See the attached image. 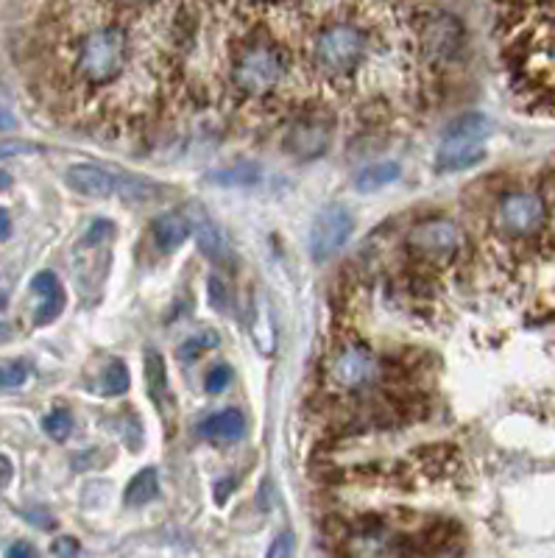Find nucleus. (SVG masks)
I'll return each instance as SVG.
<instances>
[{
	"label": "nucleus",
	"mask_w": 555,
	"mask_h": 558,
	"mask_svg": "<svg viewBox=\"0 0 555 558\" xmlns=\"http://www.w3.org/2000/svg\"><path fill=\"white\" fill-rule=\"evenodd\" d=\"M494 132V123L486 114L469 112L455 118L447 129H444V140H469V143H486L488 134Z\"/></svg>",
	"instance_id": "nucleus-18"
},
{
	"label": "nucleus",
	"mask_w": 555,
	"mask_h": 558,
	"mask_svg": "<svg viewBox=\"0 0 555 558\" xmlns=\"http://www.w3.org/2000/svg\"><path fill=\"white\" fill-rule=\"evenodd\" d=\"M399 177H402L399 162L385 159V162H372V166L363 168V171L358 173V179H354V187H358L360 193H374L379 191V187H385V184L397 182Z\"/></svg>",
	"instance_id": "nucleus-19"
},
{
	"label": "nucleus",
	"mask_w": 555,
	"mask_h": 558,
	"mask_svg": "<svg viewBox=\"0 0 555 558\" xmlns=\"http://www.w3.org/2000/svg\"><path fill=\"white\" fill-rule=\"evenodd\" d=\"M209 293H213V296H209L213 307H218L221 313L232 311V302H229V291L227 293L221 291V282H218V279H209Z\"/></svg>",
	"instance_id": "nucleus-31"
},
{
	"label": "nucleus",
	"mask_w": 555,
	"mask_h": 558,
	"mask_svg": "<svg viewBox=\"0 0 555 558\" xmlns=\"http://www.w3.org/2000/svg\"><path fill=\"white\" fill-rule=\"evenodd\" d=\"M32 291L43 299V305H39L37 316L34 322L43 327V324H51L59 313L64 311V288L62 282L57 279V274L51 271H39L37 277L32 279Z\"/></svg>",
	"instance_id": "nucleus-13"
},
{
	"label": "nucleus",
	"mask_w": 555,
	"mask_h": 558,
	"mask_svg": "<svg viewBox=\"0 0 555 558\" xmlns=\"http://www.w3.org/2000/svg\"><path fill=\"white\" fill-rule=\"evenodd\" d=\"M291 73V53L272 39L240 45L229 64V82L246 98H265Z\"/></svg>",
	"instance_id": "nucleus-3"
},
{
	"label": "nucleus",
	"mask_w": 555,
	"mask_h": 558,
	"mask_svg": "<svg viewBox=\"0 0 555 558\" xmlns=\"http://www.w3.org/2000/svg\"><path fill=\"white\" fill-rule=\"evenodd\" d=\"M114 235V227L109 221H95L93 229L87 232V238H84V246H101V243L112 241Z\"/></svg>",
	"instance_id": "nucleus-28"
},
{
	"label": "nucleus",
	"mask_w": 555,
	"mask_h": 558,
	"mask_svg": "<svg viewBox=\"0 0 555 558\" xmlns=\"http://www.w3.org/2000/svg\"><path fill=\"white\" fill-rule=\"evenodd\" d=\"M9 481H12V463H9V458L0 456V488H7Z\"/></svg>",
	"instance_id": "nucleus-35"
},
{
	"label": "nucleus",
	"mask_w": 555,
	"mask_h": 558,
	"mask_svg": "<svg viewBox=\"0 0 555 558\" xmlns=\"http://www.w3.org/2000/svg\"><path fill=\"white\" fill-rule=\"evenodd\" d=\"M53 556L57 558H79V553H82V545H79L73 536H62V539L53 542Z\"/></svg>",
	"instance_id": "nucleus-30"
},
{
	"label": "nucleus",
	"mask_w": 555,
	"mask_h": 558,
	"mask_svg": "<svg viewBox=\"0 0 555 558\" xmlns=\"http://www.w3.org/2000/svg\"><path fill=\"white\" fill-rule=\"evenodd\" d=\"M405 243H408V252L422 263L444 266L461 248V229L447 218H430V221H422L410 229Z\"/></svg>",
	"instance_id": "nucleus-6"
},
{
	"label": "nucleus",
	"mask_w": 555,
	"mask_h": 558,
	"mask_svg": "<svg viewBox=\"0 0 555 558\" xmlns=\"http://www.w3.org/2000/svg\"><path fill=\"white\" fill-rule=\"evenodd\" d=\"M215 343H218V336H215V332H202V336H193V338H188L182 347H179V357H182V361H196L202 352L213 349Z\"/></svg>",
	"instance_id": "nucleus-25"
},
{
	"label": "nucleus",
	"mask_w": 555,
	"mask_h": 558,
	"mask_svg": "<svg viewBox=\"0 0 555 558\" xmlns=\"http://www.w3.org/2000/svg\"><path fill=\"white\" fill-rule=\"evenodd\" d=\"M14 126H17V121H14V114L9 112L7 107H0V132H12Z\"/></svg>",
	"instance_id": "nucleus-34"
},
{
	"label": "nucleus",
	"mask_w": 555,
	"mask_h": 558,
	"mask_svg": "<svg viewBox=\"0 0 555 558\" xmlns=\"http://www.w3.org/2000/svg\"><path fill=\"white\" fill-rule=\"evenodd\" d=\"M547 223V202L533 191L505 193L494 213V227L508 241H530Z\"/></svg>",
	"instance_id": "nucleus-5"
},
{
	"label": "nucleus",
	"mask_w": 555,
	"mask_h": 558,
	"mask_svg": "<svg viewBox=\"0 0 555 558\" xmlns=\"http://www.w3.org/2000/svg\"><path fill=\"white\" fill-rule=\"evenodd\" d=\"M7 558H37V550H34L28 542H14V545L9 547Z\"/></svg>",
	"instance_id": "nucleus-32"
},
{
	"label": "nucleus",
	"mask_w": 555,
	"mask_h": 558,
	"mask_svg": "<svg viewBox=\"0 0 555 558\" xmlns=\"http://www.w3.org/2000/svg\"><path fill=\"white\" fill-rule=\"evenodd\" d=\"M64 179L73 191L87 198H112L120 191V177H114L101 166H87V162L68 168Z\"/></svg>",
	"instance_id": "nucleus-11"
},
{
	"label": "nucleus",
	"mask_w": 555,
	"mask_h": 558,
	"mask_svg": "<svg viewBox=\"0 0 555 558\" xmlns=\"http://www.w3.org/2000/svg\"><path fill=\"white\" fill-rule=\"evenodd\" d=\"M159 495V475L157 470H140L137 475L129 481L126 486V506L140 508V506H148L152 500H157Z\"/></svg>",
	"instance_id": "nucleus-21"
},
{
	"label": "nucleus",
	"mask_w": 555,
	"mask_h": 558,
	"mask_svg": "<svg viewBox=\"0 0 555 558\" xmlns=\"http://www.w3.org/2000/svg\"><path fill=\"white\" fill-rule=\"evenodd\" d=\"M202 433L213 441H240L243 433H246V416L238 411V408H227V411H218L207 418L202 425Z\"/></svg>",
	"instance_id": "nucleus-15"
},
{
	"label": "nucleus",
	"mask_w": 555,
	"mask_h": 558,
	"mask_svg": "<svg viewBox=\"0 0 555 558\" xmlns=\"http://www.w3.org/2000/svg\"><path fill=\"white\" fill-rule=\"evenodd\" d=\"M260 177H263V171H260L257 162H234L221 171H209L207 182L218 184V187H249V184H257Z\"/></svg>",
	"instance_id": "nucleus-20"
},
{
	"label": "nucleus",
	"mask_w": 555,
	"mask_h": 558,
	"mask_svg": "<svg viewBox=\"0 0 555 558\" xmlns=\"http://www.w3.org/2000/svg\"><path fill=\"white\" fill-rule=\"evenodd\" d=\"M383 375V363L363 341H343L333 349L324 366V380L338 393H363Z\"/></svg>",
	"instance_id": "nucleus-4"
},
{
	"label": "nucleus",
	"mask_w": 555,
	"mask_h": 558,
	"mask_svg": "<svg viewBox=\"0 0 555 558\" xmlns=\"http://www.w3.org/2000/svg\"><path fill=\"white\" fill-rule=\"evenodd\" d=\"M190 218V227H193V232H196L198 238V246H202V252L207 254L209 260H227L229 257V246L227 241H224V232L218 227H215L213 218L207 216V213H196V216H188Z\"/></svg>",
	"instance_id": "nucleus-16"
},
{
	"label": "nucleus",
	"mask_w": 555,
	"mask_h": 558,
	"mask_svg": "<svg viewBox=\"0 0 555 558\" xmlns=\"http://www.w3.org/2000/svg\"><path fill=\"white\" fill-rule=\"evenodd\" d=\"M129 386H132V375H129L126 363L112 361L104 368L101 393H107V397H120V393L129 391Z\"/></svg>",
	"instance_id": "nucleus-22"
},
{
	"label": "nucleus",
	"mask_w": 555,
	"mask_h": 558,
	"mask_svg": "<svg viewBox=\"0 0 555 558\" xmlns=\"http://www.w3.org/2000/svg\"><path fill=\"white\" fill-rule=\"evenodd\" d=\"M369 57V34L358 23L349 20H335L316 32L310 43V59L313 68L327 82H343L352 78L360 64Z\"/></svg>",
	"instance_id": "nucleus-2"
},
{
	"label": "nucleus",
	"mask_w": 555,
	"mask_h": 558,
	"mask_svg": "<svg viewBox=\"0 0 555 558\" xmlns=\"http://www.w3.org/2000/svg\"><path fill=\"white\" fill-rule=\"evenodd\" d=\"M417 37L430 62H449L463 48L461 20L447 12H427L417 23Z\"/></svg>",
	"instance_id": "nucleus-7"
},
{
	"label": "nucleus",
	"mask_w": 555,
	"mask_h": 558,
	"mask_svg": "<svg viewBox=\"0 0 555 558\" xmlns=\"http://www.w3.org/2000/svg\"><path fill=\"white\" fill-rule=\"evenodd\" d=\"M9 187H12V173L0 171V193L9 191Z\"/></svg>",
	"instance_id": "nucleus-37"
},
{
	"label": "nucleus",
	"mask_w": 555,
	"mask_h": 558,
	"mask_svg": "<svg viewBox=\"0 0 555 558\" xmlns=\"http://www.w3.org/2000/svg\"><path fill=\"white\" fill-rule=\"evenodd\" d=\"M20 154H37V146L26 140H0V159L20 157Z\"/></svg>",
	"instance_id": "nucleus-29"
},
{
	"label": "nucleus",
	"mask_w": 555,
	"mask_h": 558,
	"mask_svg": "<svg viewBox=\"0 0 555 558\" xmlns=\"http://www.w3.org/2000/svg\"><path fill=\"white\" fill-rule=\"evenodd\" d=\"M28 375L32 368L26 361H0V388H20Z\"/></svg>",
	"instance_id": "nucleus-24"
},
{
	"label": "nucleus",
	"mask_w": 555,
	"mask_h": 558,
	"mask_svg": "<svg viewBox=\"0 0 555 558\" xmlns=\"http://www.w3.org/2000/svg\"><path fill=\"white\" fill-rule=\"evenodd\" d=\"M486 159V143H469V140H444L436 154V168L442 173H458L474 168Z\"/></svg>",
	"instance_id": "nucleus-12"
},
{
	"label": "nucleus",
	"mask_w": 555,
	"mask_h": 558,
	"mask_svg": "<svg viewBox=\"0 0 555 558\" xmlns=\"http://www.w3.org/2000/svg\"><path fill=\"white\" fill-rule=\"evenodd\" d=\"M3 307H7V293L0 291V311H3Z\"/></svg>",
	"instance_id": "nucleus-39"
},
{
	"label": "nucleus",
	"mask_w": 555,
	"mask_h": 558,
	"mask_svg": "<svg viewBox=\"0 0 555 558\" xmlns=\"http://www.w3.org/2000/svg\"><path fill=\"white\" fill-rule=\"evenodd\" d=\"M293 547H297V536L291 531H282L277 539L272 542L265 558H293Z\"/></svg>",
	"instance_id": "nucleus-27"
},
{
	"label": "nucleus",
	"mask_w": 555,
	"mask_h": 558,
	"mask_svg": "<svg viewBox=\"0 0 555 558\" xmlns=\"http://www.w3.org/2000/svg\"><path fill=\"white\" fill-rule=\"evenodd\" d=\"M9 229H12L9 213H7V209H0V241H3V238H9Z\"/></svg>",
	"instance_id": "nucleus-36"
},
{
	"label": "nucleus",
	"mask_w": 555,
	"mask_h": 558,
	"mask_svg": "<svg viewBox=\"0 0 555 558\" xmlns=\"http://www.w3.org/2000/svg\"><path fill=\"white\" fill-rule=\"evenodd\" d=\"M249 7H272V3H279V0H246Z\"/></svg>",
	"instance_id": "nucleus-38"
},
{
	"label": "nucleus",
	"mask_w": 555,
	"mask_h": 558,
	"mask_svg": "<svg viewBox=\"0 0 555 558\" xmlns=\"http://www.w3.org/2000/svg\"><path fill=\"white\" fill-rule=\"evenodd\" d=\"M114 3H118L120 9H134V12H137V9L154 7V3H159V0H114Z\"/></svg>",
	"instance_id": "nucleus-33"
},
{
	"label": "nucleus",
	"mask_w": 555,
	"mask_h": 558,
	"mask_svg": "<svg viewBox=\"0 0 555 558\" xmlns=\"http://www.w3.org/2000/svg\"><path fill=\"white\" fill-rule=\"evenodd\" d=\"M132 64V34L120 23L89 28L76 48V73L87 87H109Z\"/></svg>",
	"instance_id": "nucleus-1"
},
{
	"label": "nucleus",
	"mask_w": 555,
	"mask_h": 558,
	"mask_svg": "<svg viewBox=\"0 0 555 558\" xmlns=\"http://www.w3.org/2000/svg\"><path fill=\"white\" fill-rule=\"evenodd\" d=\"M190 232H193V227H190V218L182 216V213H177V209H171V213H162V216H159L152 227L154 243H157V248L162 254L177 252V248L188 241Z\"/></svg>",
	"instance_id": "nucleus-14"
},
{
	"label": "nucleus",
	"mask_w": 555,
	"mask_h": 558,
	"mask_svg": "<svg viewBox=\"0 0 555 558\" xmlns=\"http://www.w3.org/2000/svg\"><path fill=\"white\" fill-rule=\"evenodd\" d=\"M354 232V218L341 204H327L313 221V235H310V248L318 263L329 260L347 246Z\"/></svg>",
	"instance_id": "nucleus-8"
},
{
	"label": "nucleus",
	"mask_w": 555,
	"mask_h": 558,
	"mask_svg": "<svg viewBox=\"0 0 555 558\" xmlns=\"http://www.w3.org/2000/svg\"><path fill=\"white\" fill-rule=\"evenodd\" d=\"M146 383H148V393H152L154 405L159 411H171L173 408V397H171V386H168V372H165V361L159 352L148 349L146 352Z\"/></svg>",
	"instance_id": "nucleus-17"
},
{
	"label": "nucleus",
	"mask_w": 555,
	"mask_h": 558,
	"mask_svg": "<svg viewBox=\"0 0 555 558\" xmlns=\"http://www.w3.org/2000/svg\"><path fill=\"white\" fill-rule=\"evenodd\" d=\"M43 427L53 441H64V438H70V430H73V413H70L68 408H53V411L45 416Z\"/></svg>",
	"instance_id": "nucleus-23"
},
{
	"label": "nucleus",
	"mask_w": 555,
	"mask_h": 558,
	"mask_svg": "<svg viewBox=\"0 0 555 558\" xmlns=\"http://www.w3.org/2000/svg\"><path fill=\"white\" fill-rule=\"evenodd\" d=\"M335 123L329 121L327 114H304L288 132V140H285V148L288 154L302 162H310V159H318L327 154L329 143H333Z\"/></svg>",
	"instance_id": "nucleus-9"
},
{
	"label": "nucleus",
	"mask_w": 555,
	"mask_h": 558,
	"mask_svg": "<svg viewBox=\"0 0 555 558\" xmlns=\"http://www.w3.org/2000/svg\"><path fill=\"white\" fill-rule=\"evenodd\" d=\"M229 380H232V368L227 363H215V366L207 368L204 386H207L209 393H221L229 386Z\"/></svg>",
	"instance_id": "nucleus-26"
},
{
	"label": "nucleus",
	"mask_w": 555,
	"mask_h": 558,
	"mask_svg": "<svg viewBox=\"0 0 555 558\" xmlns=\"http://www.w3.org/2000/svg\"><path fill=\"white\" fill-rule=\"evenodd\" d=\"M408 542L399 539L383 522H366L354 527L347 539V553L352 558H399Z\"/></svg>",
	"instance_id": "nucleus-10"
}]
</instances>
